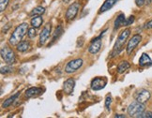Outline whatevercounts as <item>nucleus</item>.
<instances>
[{
    "mask_svg": "<svg viewBox=\"0 0 152 118\" xmlns=\"http://www.w3.org/2000/svg\"><path fill=\"white\" fill-rule=\"evenodd\" d=\"M107 29H105L103 32H102V34L99 36L98 38H95L91 41V43L88 47V52L92 55H96L98 54L99 52L101 51V48H102V37L104 35V33L106 32Z\"/></svg>",
    "mask_w": 152,
    "mask_h": 118,
    "instance_id": "423d86ee",
    "label": "nucleus"
},
{
    "mask_svg": "<svg viewBox=\"0 0 152 118\" xmlns=\"http://www.w3.org/2000/svg\"><path fill=\"white\" fill-rule=\"evenodd\" d=\"M75 86V81L72 78H69L66 80L63 84V91L66 95H72Z\"/></svg>",
    "mask_w": 152,
    "mask_h": 118,
    "instance_id": "f8f14e48",
    "label": "nucleus"
},
{
    "mask_svg": "<svg viewBox=\"0 0 152 118\" xmlns=\"http://www.w3.org/2000/svg\"><path fill=\"white\" fill-rule=\"evenodd\" d=\"M45 12V9L42 6H39V7H36L35 9H33V10L30 12L31 16H36V15H42Z\"/></svg>",
    "mask_w": 152,
    "mask_h": 118,
    "instance_id": "4be33fe9",
    "label": "nucleus"
},
{
    "mask_svg": "<svg viewBox=\"0 0 152 118\" xmlns=\"http://www.w3.org/2000/svg\"><path fill=\"white\" fill-rule=\"evenodd\" d=\"M135 3L137 5V7H143L145 3V0H135Z\"/></svg>",
    "mask_w": 152,
    "mask_h": 118,
    "instance_id": "c85d7f7f",
    "label": "nucleus"
},
{
    "mask_svg": "<svg viewBox=\"0 0 152 118\" xmlns=\"http://www.w3.org/2000/svg\"><path fill=\"white\" fill-rule=\"evenodd\" d=\"M115 117H116V118H125L126 116L123 115V114H115Z\"/></svg>",
    "mask_w": 152,
    "mask_h": 118,
    "instance_id": "7c9ffc66",
    "label": "nucleus"
},
{
    "mask_svg": "<svg viewBox=\"0 0 152 118\" xmlns=\"http://www.w3.org/2000/svg\"><path fill=\"white\" fill-rule=\"evenodd\" d=\"M138 118H152V111H144V113H142L141 114H140L138 116Z\"/></svg>",
    "mask_w": 152,
    "mask_h": 118,
    "instance_id": "bb28decb",
    "label": "nucleus"
},
{
    "mask_svg": "<svg viewBox=\"0 0 152 118\" xmlns=\"http://www.w3.org/2000/svg\"><path fill=\"white\" fill-rule=\"evenodd\" d=\"M42 23H43V19H42V15L33 16V18L30 21V23H31L32 27H35V28H39L40 26H42Z\"/></svg>",
    "mask_w": 152,
    "mask_h": 118,
    "instance_id": "a211bd4d",
    "label": "nucleus"
},
{
    "mask_svg": "<svg viewBox=\"0 0 152 118\" xmlns=\"http://www.w3.org/2000/svg\"><path fill=\"white\" fill-rule=\"evenodd\" d=\"M28 29H29L28 25L26 23H20V25L14 29L12 34H11V36L9 39V43L11 46H16L23 39V38L26 36Z\"/></svg>",
    "mask_w": 152,
    "mask_h": 118,
    "instance_id": "f257e3e1",
    "label": "nucleus"
},
{
    "mask_svg": "<svg viewBox=\"0 0 152 118\" xmlns=\"http://www.w3.org/2000/svg\"><path fill=\"white\" fill-rule=\"evenodd\" d=\"M145 27L147 29H152V20H150L149 22H148L147 23H145Z\"/></svg>",
    "mask_w": 152,
    "mask_h": 118,
    "instance_id": "c756f323",
    "label": "nucleus"
},
{
    "mask_svg": "<svg viewBox=\"0 0 152 118\" xmlns=\"http://www.w3.org/2000/svg\"><path fill=\"white\" fill-rule=\"evenodd\" d=\"M63 33V28L61 25H58L56 28V30H55V33H54V36H53V39H52V42L51 44H53L55 42V41H56L58 39L60 38V36L62 35Z\"/></svg>",
    "mask_w": 152,
    "mask_h": 118,
    "instance_id": "412c9836",
    "label": "nucleus"
},
{
    "mask_svg": "<svg viewBox=\"0 0 152 118\" xmlns=\"http://www.w3.org/2000/svg\"><path fill=\"white\" fill-rule=\"evenodd\" d=\"M13 71V68H11L10 66H6V67H2L1 68V70H0V72L1 74H7V73H10Z\"/></svg>",
    "mask_w": 152,
    "mask_h": 118,
    "instance_id": "393cba45",
    "label": "nucleus"
},
{
    "mask_svg": "<svg viewBox=\"0 0 152 118\" xmlns=\"http://www.w3.org/2000/svg\"><path fill=\"white\" fill-rule=\"evenodd\" d=\"M30 48V43L27 40H21L20 42L16 45V50L20 52H25Z\"/></svg>",
    "mask_w": 152,
    "mask_h": 118,
    "instance_id": "dca6fc26",
    "label": "nucleus"
},
{
    "mask_svg": "<svg viewBox=\"0 0 152 118\" xmlns=\"http://www.w3.org/2000/svg\"><path fill=\"white\" fill-rule=\"evenodd\" d=\"M142 40V36L139 34H135L131 38V39L128 41V44L126 47V51H127V54L128 55H131L132 51L134 50L137 47V45L141 42Z\"/></svg>",
    "mask_w": 152,
    "mask_h": 118,
    "instance_id": "6e6552de",
    "label": "nucleus"
},
{
    "mask_svg": "<svg viewBox=\"0 0 152 118\" xmlns=\"http://www.w3.org/2000/svg\"><path fill=\"white\" fill-rule=\"evenodd\" d=\"M9 2H10V0H0V11H1V12H3V11L7 9Z\"/></svg>",
    "mask_w": 152,
    "mask_h": 118,
    "instance_id": "b1692460",
    "label": "nucleus"
},
{
    "mask_svg": "<svg viewBox=\"0 0 152 118\" xmlns=\"http://www.w3.org/2000/svg\"><path fill=\"white\" fill-rule=\"evenodd\" d=\"M107 84V79L105 77H97L93 79L91 84H90V88L93 91H99L102 90L106 86Z\"/></svg>",
    "mask_w": 152,
    "mask_h": 118,
    "instance_id": "1a4fd4ad",
    "label": "nucleus"
},
{
    "mask_svg": "<svg viewBox=\"0 0 152 118\" xmlns=\"http://www.w3.org/2000/svg\"><path fill=\"white\" fill-rule=\"evenodd\" d=\"M37 28L32 27V28H29L28 31H27V36L29 39H35L37 37V31H36Z\"/></svg>",
    "mask_w": 152,
    "mask_h": 118,
    "instance_id": "5701e85b",
    "label": "nucleus"
},
{
    "mask_svg": "<svg viewBox=\"0 0 152 118\" xmlns=\"http://www.w3.org/2000/svg\"><path fill=\"white\" fill-rule=\"evenodd\" d=\"M151 98V94L148 90L147 89H140L139 91H137L134 95V98L137 101L141 102V103H147L148 100Z\"/></svg>",
    "mask_w": 152,
    "mask_h": 118,
    "instance_id": "9b49d317",
    "label": "nucleus"
},
{
    "mask_svg": "<svg viewBox=\"0 0 152 118\" xmlns=\"http://www.w3.org/2000/svg\"><path fill=\"white\" fill-rule=\"evenodd\" d=\"M145 111V106L144 103H141L135 100L131 103L128 107V114L131 117H138L140 114Z\"/></svg>",
    "mask_w": 152,
    "mask_h": 118,
    "instance_id": "7ed1b4c3",
    "label": "nucleus"
},
{
    "mask_svg": "<svg viewBox=\"0 0 152 118\" xmlns=\"http://www.w3.org/2000/svg\"><path fill=\"white\" fill-rule=\"evenodd\" d=\"M130 67H131V65L128 61H122V62L119 63L118 67V72L119 74L124 73L126 70H128L129 68H130Z\"/></svg>",
    "mask_w": 152,
    "mask_h": 118,
    "instance_id": "aec40b11",
    "label": "nucleus"
},
{
    "mask_svg": "<svg viewBox=\"0 0 152 118\" xmlns=\"http://www.w3.org/2000/svg\"><path fill=\"white\" fill-rule=\"evenodd\" d=\"M131 35V30L130 29H124L123 31H121V33L119 34V36L116 39L115 43L114 45V48H113V51H112V57H115V55H118L119 52L123 50V47L126 43V41L129 38V36Z\"/></svg>",
    "mask_w": 152,
    "mask_h": 118,
    "instance_id": "f03ea898",
    "label": "nucleus"
},
{
    "mask_svg": "<svg viewBox=\"0 0 152 118\" xmlns=\"http://www.w3.org/2000/svg\"><path fill=\"white\" fill-rule=\"evenodd\" d=\"M0 54H1L2 59L8 65H12L16 62V56H15L14 52L11 50L9 46L2 47L1 51H0Z\"/></svg>",
    "mask_w": 152,
    "mask_h": 118,
    "instance_id": "20e7f679",
    "label": "nucleus"
},
{
    "mask_svg": "<svg viewBox=\"0 0 152 118\" xmlns=\"http://www.w3.org/2000/svg\"><path fill=\"white\" fill-rule=\"evenodd\" d=\"M111 103H112V98H111V96H107L106 98H105V108H106V110L108 111H110Z\"/></svg>",
    "mask_w": 152,
    "mask_h": 118,
    "instance_id": "cd10ccee",
    "label": "nucleus"
},
{
    "mask_svg": "<svg viewBox=\"0 0 152 118\" xmlns=\"http://www.w3.org/2000/svg\"><path fill=\"white\" fill-rule=\"evenodd\" d=\"M119 0H105L104 3L102 5V7L100 8V10H99V13H103V12H106V11L110 10L112 9L114 6L118 3Z\"/></svg>",
    "mask_w": 152,
    "mask_h": 118,
    "instance_id": "ddd939ff",
    "label": "nucleus"
},
{
    "mask_svg": "<svg viewBox=\"0 0 152 118\" xmlns=\"http://www.w3.org/2000/svg\"><path fill=\"white\" fill-rule=\"evenodd\" d=\"M84 65V61L82 58H76L73 60H71L65 67V72L68 74H72L73 72H76L79 68H82Z\"/></svg>",
    "mask_w": 152,
    "mask_h": 118,
    "instance_id": "39448f33",
    "label": "nucleus"
},
{
    "mask_svg": "<svg viewBox=\"0 0 152 118\" xmlns=\"http://www.w3.org/2000/svg\"><path fill=\"white\" fill-rule=\"evenodd\" d=\"M51 29H52V25L50 23H46V25H44L42 32L39 34V46L42 47V46L45 45V43L47 42V40L49 39V37H50V34H51Z\"/></svg>",
    "mask_w": 152,
    "mask_h": 118,
    "instance_id": "0eeeda50",
    "label": "nucleus"
},
{
    "mask_svg": "<svg viewBox=\"0 0 152 118\" xmlns=\"http://www.w3.org/2000/svg\"><path fill=\"white\" fill-rule=\"evenodd\" d=\"M20 96V92H17L16 94H14L13 96H11L10 98H9L8 99H6L5 101L3 102V104H2V108H8L9 106H10L11 104H12L15 100L18 98V97Z\"/></svg>",
    "mask_w": 152,
    "mask_h": 118,
    "instance_id": "6ab92c4d",
    "label": "nucleus"
},
{
    "mask_svg": "<svg viewBox=\"0 0 152 118\" xmlns=\"http://www.w3.org/2000/svg\"><path fill=\"white\" fill-rule=\"evenodd\" d=\"M80 9V4L78 2H74L72 3L69 7L68 8L67 11H66V19L68 21H72L73 19H75L76 15L78 14V11Z\"/></svg>",
    "mask_w": 152,
    "mask_h": 118,
    "instance_id": "9d476101",
    "label": "nucleus"
},
{
    "mask_svg": "<svg viewBox=\"0 0 152 118\" xmlns=\"http://www.w3.org/2000/svg\"><path fill=\"white\" fill-rule=\"evenodd\" d=\"M42 93V89L39 87H30L28 88L27 90H26L25 95L26 98H34V97H38L40 94Z\"/></svg>",
    "mask_w": 152,
    "mask_h": 118,
    "instance_id": "4468645a",
    "label": "nucleus"
},
{
    "mask_svg": "<svg viewBox=\"0 0 152 118\" xmlns=\"http://www.w3.org/2000/svg\"><path fill=\"white\" fill-rule=\"evenodd\" d=\"M134 20H135V17H134L133 15L130 16L129 18L126 19V21H125V23H124V26H129V25H132L133 22H134Z\"/></svg>",
    "mask_w": 152,
    "mask_h": 118,
    "instance_id": "a878e982",
    "label": "nucleus"
},
{
    "mask_svg": "<svg viewBox=\"0 0 152 118\" xmlns=\"http://www.w3.org/2000/svg\"><path fill=\"white\" fill-rule=\"evenodd\" d=\"M139 66L140 67H150L152 66V60L149 57L148 55L144 54L142 55V56L139 59Z\"/></svg>",
    "mask_w": 152,
    "mask_h": 118,
    "instance_id": "2eb2a0df",
    "label": "nucleus"
},
{
    "mask_svg": "<svg viewBox=\"0 0 152 118\" xmlns=\"http://www.w3.org/2000/svg\"><path fill=\"white\" fill-rule=\"evenodd\" d=\"M125 21H126L125 15L123 13H120L118 17H116V19L114 22V30H118L120 26L124 25Z\"/></svg>",
    "mask_w": 152,
    "mask_h": 118,
    "instance_id": "f3484780",
    "label": "nucleus"
}]
</instances>
